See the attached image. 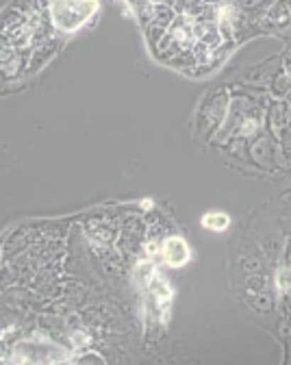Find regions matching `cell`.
<instances>
[{"label":"cell","instance_id":"3","mask_svg":"<svg viewBox=\"0 0 291 365\" xmlns=\"http://www.w3.org/2000/svg\"><path fill=\"white\" fill-rule=\"evenodd\" d=\"M202 227L207 231L222 233L231 227V217H229V213H222V211H211V213L202 215Z\"/></svg>","mask_w":291,"mask_h":365},{"label":"cell","instance_id":"1","mask_svg":"<svg viewBox=\"0 0 291 365\" xmlns=\"http://www.w3.org/2000/svg\"><path fill=\"white\" fill-rule=\"evenodd\" d=\"M98 9L96 0H57L55 22L61 31H75Z\"/></svg>","mask_w":291,"mask_h":365},{"label":"cell","instance_id":"4","mask_svg":"<svg viewBox=\"0 0 291 365\" xmlns=\"http://www.w3.org/2000/svg\"><path fill=\"white\" fill-rule=\"evenodd\" d=\"M278 283H280V287H291V272L289 270H280L278 272Z\"/></svg>","mask_w":291,"mask_h":365},{"label":"cell","instance_id":"2","mask_svg":"<svg viewBox=\"0 0 291 365\" xmlns=\"http://www.w3.org/2000/svg\"><path fill=\"white\" fill-rule=\"evenodd\" d=\"M161 257H163L165 266H170V268H183L192 259V250L185 239L168 237L161 244Z\"/></svg>","mask_w":291,"mask_h":365}]
</instances>
